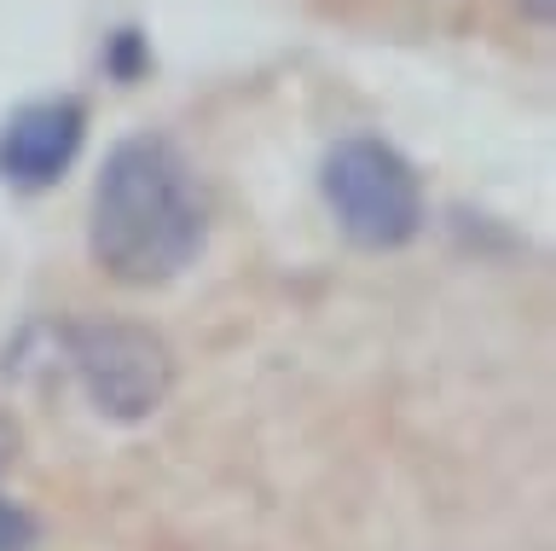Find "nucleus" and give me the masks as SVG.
<instances>
[{
    "mask_svg": "<svg viewBox=\"0 0 556 551\" xmlns=\"http://www.w3.org/2000/svg\"><path fill=\"white\" fill-rule=\"evenodd\" d=\"M203 180L168 134H128L104 151L87 203V250L104 279L128 290L168 285L203 255Z\"/></svg>",
    "mask_w": 556,
    "mask_h": 551,
    "instance_id": "nucleus-1",
    "label": "nucleus"
},
{
    "mask_svg": "<svg viewBox=\"0 0 556 551\" xmlns=\"http://www.w3.org/2000/svg\"><path fill=\"white\" fill-rule=\"evenodd\" d=\"M319 192L354 250L389 255L424 233V180L382 134H342L319 163Z\"/></svg>",
    "mask_w": 556,
    "mask_h": 551,
    "instance_id": "nucleus-2",
    "label": "nucleus"
},
{
    "mask_svg": "<svg viewBox=\"0 0 556 551\" xmlns=\"http://www.w3.org/2000/svg\"><path fill=\"white\" fill-rule=\"evenodd\" d=\"M17 441H24V436H17V418H12V412H0V471L17 459Z\"/></svg>",
    "mask_w": 556,
    "mask_h": 551,
    "instance_id": "nucleus-7",
    "label": "nucleus"
},
{
    "mask_svg": "<svg viewBox=\"0 0 556 551\" xmlns=\"http://www.w3.org/2000/svg\"><path fill=\"white\" fill-rule=\"evenodd\" d=\"M35 540H41V523H35L17 499L0 493V551H29Z\"/></svg>",
    "mask_w": 556,
    "mask_h": 551,
    "instance_id": "nucleus-6",
    "label": "nucleus"
},
{
    "mask_svg": "<svg viewBox=\"0 0 556 551\" xmlns=\"http://www.w3.org/2000/svg\"><path fill=\"white\" fill-rule=\"evenodd\" d=\"M521 18L545 29V24H551V0H521Z\"/></svg>",
    "mask_w": 556,
    "mask_h": 551,
    "instance_id": "nucleus-8",
    "label": "nucleus"
},
{
    "mask_svg": "<svg viewBox=\"0 0 556 551\" xmlns=\"http://www.w3.org/2000/svg\"><path fill=\"white\" fill-rule=\"evenodd\" d=\"M99 64H104V76L116 82V88H134V82H146L151 76V36L139 24H122L104 36L99 47Z\"/></svg>",
    "mask_w": 556,
    "mask_h": 551,
    "instance_id": "nucleus-5",
    "label": "nucleus"
},
{
    "mask_svg": "<svg viewBox=\"0 0 556 551\" xmlns=\"http://www.w3.org/2000/svg\"><path fill=\"white\" fill-rule=\"evenodd\" d=\"M87 140V105L76 93L29 99L0 123V180L12 192H47L70 175Z\"/></svg>",
    "mask_w": 556,
    "mask_h": 551,
    "instance_id": "nucleus-4",
    "label": "nucleus"
},
{
    "mask_svg": "<svg viewBox=\"0 0 556 551\" xmlns=\"http://www.w3.org/2000/svg\"><path fill=\"white\" fill-rule=\"evenodd\" d=\"M64 360L81 377L93 412L111 424H146L174 389L168 342L139 320H70Z\"/></svg>",
    "mask_w": 556,
    "mask_h": 551,
    "instance_id": "nucleus-3",
    "label": "nucleus"
}]
</instances>
